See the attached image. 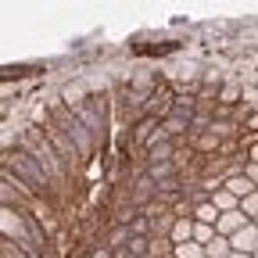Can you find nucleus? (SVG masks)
Instances as JSON below:
<instances>
[{
    "instance_id": "20e7f679",
    "label": "nucleus",
    "mask_w": 258,
    "mask_h": 258,
    "mask_svg": "<svg viewBox=\"0 0 258 258\" xmlns=\"http://www.w3.org/2000/svg\"><path fill=\"white\" fill-rule=\"evenodd\" d=\"M222 190H226V194H233V198L240 201V198H247V194H254V183H247V179L237 172V176H230V179L222 183Z\"/></svg>"
},
{
    "instance_id": "f257e3e1",
    "label": "nucleus",
    "mask_w": 258,
    "mask_h": 258,
    "mask_svg": "<svg viewBox=\"0 0 258 258\" xmlns=\"http://www.w3.org/2000/svg\"><path fill=\"white\" fill-rule=\"evenodd\" d=\"M254 247H258V226H254V222H244L240 230H237V233L230 237V251L254 258Z\"/></svg>"
},
{
    "instance_id": "0eeeda50",
    "label": "nucleus",
    "mask_w": 258,
    "mask_h": 258,
    "mask_svg": "<svg viewBox=\"0 0 258 258\" xmlns=\"http://www.w3.org/2000/svg\"><path fill=\"white\" fill-rule=\"evenodd\" d=\"M212 237H215V230H212V226H205V222H194V226H190V244L205 247Z\"/></svg>"
},
{
    "instance_id": "9d476101",
    "label": "nucleus",
    "mask_w": 258,
    "mask_h": 258,
    "mask_svg": "<svg viewBox=\"0 0 258 258\" xmlns=\"http://www.w3.org/2000/svg\"><path fill=\"white\" fill-rule=\"evenodd\" d=\"M219 147H222V144L208 133V129H201V137H198V151H219Z\"/></svg>"
},
{
    "instance_id": "f8f14e48",
    "label": "nucleus",
    "mask_w": 258,
    "mask_h": 258,
    "mask_svg": "<svg viewBox=\"0 0 258 258\" xmlns=\"http://www.w3.org/2000/svg\"><path fill=\"white\" fill-rule=\"evenodd\" d=\"M240 176H244L247 183H254V179H258V161H254V158H247V169H244Z\"/></svg>"
},
{
    "instance_id": "4468645a",
    "label": "nucleus",
    "mask_w": 258,
    "mask_h": 258,
    "mask_svg": "<svg viewBox=\"0 0 258 258\" xmlns=\"http://www.w3.org/2000/svg\"><path fill=\"white\" fill-rule=\"evenodd\" d=\"M90 258H111V251H108V247H97V251H93Z\"/></svg>"
},
{
    "instance_id": "2eb2a0df",
    "label": "nucleus",
    "mask_w": 258,
    "mask_h": 258,
    "mask_svg": "<svg viewBox=\"0 0 258 258\" xmlns=\"http://www.w3.org/2000/svg\"><path fill=\"white\" fill-rule=\"evenodd\" d=\"M226 258H247V254H237V251H230V254H226Z\"/></svg>"
},
{
    "instance_id": "7ed1b4c3",
    "label": "nucleus",
    "mask_w": 258,
    "mask_h": 258,
    "mask_svg": "<svg viewBox=\"0 0 258 258\" xmlns=\"http://www.w3.org/2000/svg\"><path fill=\"white\" fill-rule=\"evenodd\" d=\"M190 215H183V219H172V226H169V244L176 247V244H186L190 240Z\"/></svg>"
},
{
    "instance_id": "39448f33",
    "label": "nucleus",
    "mask_w": 258,
    "mask_h": 258,
    "mask_svg": "<svg viewBox=\"0 0 258 258\" xmlns=\"http://www.w3.org/2000/svg\"><path fill=\"white\" fill-rule=\"evenodd\" d=\"M201 254H205V258H226V254H230V240L215 233V237H212V240L201 247Z\"/></svg>"
},
{
    "instance_id": "423d86ee",
    "label": "nucleus",
    "mask_w": 258,
    "mask_h": 258,
    "mask_svg": "<svg viewBox=\"0 0 258 258\" xmlns=\"http://www.w3.org/2000/svg\"><path fill=\"white\" fill-rule=\"evenodd\" d=\"M215 219H219V212L208 201H201L198 208H194V215H190V222H205V226H212V230H215Z\"/></svg>"
},
{
    "instance_id": "9b49d317",
    "label": "nucleus",
    "mask_w": 258,
    "mask_h": 258,
    "mask_svg": "<svg viewBox=\"0 0 258 258\" xmlns=\"http://www.w3.org/2000/svg\"><path fill=\"white\" fill-rule=\"evenodd\" d=\"M233 101H237V86H226V90L219 93V104H222V108H230Z\"/></svg>"
},
{
    "instance_id": "1a4fd4ad",
    "label": "nucleus",
    "mask_w": 258,
    "mask_h": 258,
    "mask_svg": "<svg viewBox=\"0 0 258 258\" xmlns=\"http://www.w3.org/2000/svg\"><path fill=\"white\" fill-rule=\"evenodd\" d=\"M0 226H4L8 233H15V237L22 233V222H18V215H15L11 208H4V205H0Z\"/></svg>"
},
{
    "instance_id": "f03ea898",
    "label": "nucleus",
    "mask_w": 258,
    "mask_h": 258,
    "mask_svg": "<svg viewBox=\"0 0 258 258\" xmlns=\"http://www.w3.org/2000/svg\"><path fill=\"white\" fill-rule=\"evenodd\" d=\"M244 222H247V219H244L240 212H222V215L215 219V233H219V237H226V240H230V237H233V233L240 230V226H244Z\"/></svg>"
},
{
    "instance_id": "6e6552de",
    "label": "nucleus",
    "mask_w": 258,
    "mask_h": 258,
    "mask_svg": "<svg viewBox=\"0 0 258 258\" xmlns=\"http://www.w3.org/2000/svg\"><path fill=\"white\" fill-rule=\"evenodd\" d=\"M237 212L247 219V222H254V215H258V190L254 194H247V198H240L237 201Z\"/></svg>"
},
{
    "instance_id": "ddd939ff",
    "label": "nucleus",
    "mask_w": 258,
    "mask_h": 258,
    "mask_svg": "<svg viewBox=\"0 0 258 258\" xmlns=\"http://www.w3.org/2000/svg\"><path fill=\"white\" fill-rule=\"evenodd\" d=\"M147 129H154V118H147V122H140V129H137V133H133V137H137L140 144H147Z\"/></svg>"
}]
</instances>
